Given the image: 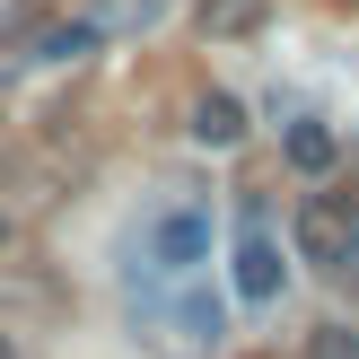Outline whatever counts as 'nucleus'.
Wrapping results in <instances>:
<instances>
[{
    "mask_svg": "<svg viewBox=\"0 0 359 359\" xmlns=\"http://www.w3.org/2000/svg\"><path fill=\"white\" fill-rule=\"evenodd\" d=\"M245 132H255V123H245V97H228V88H202V97H193V140H202V149H237Z\"/></svg>",
    "mask_w": 359,
    "mask_h": 359,
    "instance_id": "obj_4",
    "label": "nucleus"
},
{
    "mask_svg": "<svg viewBox=\"0 0 359 359\" xmlns=\"http://www.w3.org/2000/svg\"><path fill=\"white\" fill-rule=\"evenodd\" d=\"M193 18H202V35H245L263 27V0H193Z\"/></svg>",
    "mask_w": 359,
    "mask_h": 359,
    "instance_id": "obj_8",
    "label": "nucleus"
},
{
    "mask_svg": "<svg viewBox=\"0 0 359 359\" xmlns=\"http://www.w3.org/2000/svg\"><path fill=\"white\" fill-rule=\"evenodd\" d=\"M175 325H184V342H193V351H219L228 307H219L210 290H193V280H175Z\"/></svg>",
    "mask_w": 359,
    "mask_h": 359,
    "instance_id": "obj_6",
    "label": "nucleus"
},
{
    "mask_svg": "<svg viewBox=\"0 0 359 359\" xmlns=\"http://www.w3.org/2000/svg\"><path fill=\"white\" fill-rule=\"evenodd\" d=\"M280 149H290V167L298 175H333V158H342V140H333V123H290V140H280Z\"/></svg>",
    "mask_w": 359,
    "mask_h": 359,
    "instance_id": "obj_7",
    "label": "nucleus"
},
{
    "mask_svg": "<svg viewBox=\"0 0 359 359\" xmlns=\"http://www.w3.org/2000/svg\"><path fill=\"white\" fill-rule=\"evenodd\" d=\"M307 359H359V333L351 325H316L307 333Z\"/></svg>",
    "mask_w": 359,
    "mask_h": 359,
    "instance_id": "obj_9",
    "label": "nucleus"
},
{
    "mask_svg": "<svg viewBox=\"0 0 359 359\" xmlns=\"http://www.w3.org/2000/svg\"><path fill=\"white\" fill-rule=\"evenodd\" d=\"M228 290H237V307H272V298L290 290V263H280V245L263 237L255 219L237 228V263H228Z\"/></svg>",
    "mask_w": 359,
    "mask_h": 359,
    "instance_id": "obj_3",
    "label": "nucleus"
},
{
    "mask_svg": "<svg viewBox=\"0 0 359 359\" xmlns=\"http://www.w3.org/2000/svg\"><path fill=\"white\" fill-rule=\"evenodd\" d=\"M140 255H149V272H167V290L175 280H193L210 263V210L202 202H167L149 219V237H140Z\"/></svg>",
    "mask_w": 359,
    "mask_h": 359,
    "instance_id": "obj_2",
    "label": "nucleus"
},
{
    "mask_svg": "<svg viewBox=\"0 0 359 359\" xmlns=\"http://www.w3.org/2000/svg\"><path fill=\"white\" fill-rule=\"evenodd\" d=\"M0 245H9V219H0Z\"/></svg>",
    "mask_w": 359,
    "mask_h": 359,
    "instance_id": "obj_11",
    "label": "nucleus"
},
{
    "mask_svg": "<svg viewBox=\"0 0 359 359\" xmlns=\"http://www.w3.org/2000/svg\"><path fill=\"white\" fill-rule=\"evenodd\" d=\"M351 9H359V0H351Z\"/></svg>",
    "mask_w": 359,
    "mask_h": 359,
    "instance_id": "obj_12",
    "label": "nucleus"
},
{
    "mask_svg": "<svg viewBox=\"0 0 359 359\" xmlns=\"http://www.w3.org/2000/svg\"><path fill=\"white\" fill-rule=\"evenodd\" d=\"M298 255L325 263V272H351L359 263V193L351 184L307 193V210H298Z\"/></svg>",
    "mask_w": 359,
    "mask_h": 359,
    "instance_id": "obj_1",
    "label": "nucleus"
},
{
    "mask_svg": "<svg viewBox=\"0 0 359 359\" xmlns=\"http://www.w3.org/2000/svg\"><path fill=\"white\" fill-rule=\"evenodd\" d=\"M105 35H114V27H105V9H97V18H62V27L35 35V62H53V70H62V62H88Z\"/></svg>",
    "mask_w": 359,
    "mask_h": 359,
    "instance_id": "obj_5",
    "label": "nucleus"
},
{
    "mask_svg": "<svg viewBox=\"0 0 359 359\" xmlns=\"http://www.w3.org/2000/svg\"><path fill=\"white\" fill-rule=\"evenodd\" d=\"M0 359H18V342H9V333H0Z\"/></svg>",
    "mask_w": 359,
    "mask_h": 359,
    "instance_id": "obj_10",
    "label": "nucleus"
}]
</instances>
